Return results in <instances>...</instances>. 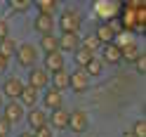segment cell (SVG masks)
<instances>
[{
    "instance_id": "6da1fadb",
    "label": "cell",
    "mask_w": 146,
    "mask_h": 137,
    "mask_svg": "<svg viewBox=\"0 0 146 137\" xmlns=\"http://www.w3.org/2000/svg\"><path fill=\"white\" fill-rule=\"evenodd\" d=\"M59 24L61 33H78L80 35V26H83V17H80L78 10H73V7H66V10H61L59 19L54 21Z\"/></svg>"
},
{
    "instance_id": "7a4b0ae2",
    "label": "cell",
    "mask_w": 146,
    "mask_h": 137,
    "mask_svg": "<svg viewBox=\"0 0 146 137\" xmlns=\"http://www.w3.org/2000/svg\"><path fill=\"white\" fill-rule=\"evenodd\" d=\"M14 59H17V64H19V66L33 69L35 64H38V47H35L33 43H21L19 47H17Z\"/></svg>"
},
{
    "instance_id": "3957f363",
    "label": "cell",
    "mask_w": 146,
    "mask_h": 137,
    "mask_svg": "<svg viewBox=\"0 0 146 137\" xmlns=\"http://www.w3.org/2000/svg\"><path fill=\"white\" fill-rule=\"evenodd\" d=\"M120 35V26L118 21H99L97 31H94V38L99 40V45H108V43H115V38Z\"/></svg>"
},
{
    "instance_id": "277c9868",
    "label": "cell",
    "mask_w": 146,
    "mask_h": 137,
    "mask_svg": "<svg viewBox=\"0 0 146 137\" xmlns=\"http://www.w3.org/2000/svg\"><path fill=\"white\" fill-rule=\"evenodd\" d=\"M90 85H92V78L85 74V69H76L73 74H68V90H73L76 95H85Z\"/></svg>"
},
{
    "instance_id": "5b68a950",
    "label": "cell",
    "mask_w": 146,
    "mask_h": 137,
    "mask_svg": "<svg viewBox=\"0 0 146 137\" xmlns=\"http://www.w3.org/2000/svg\"><path fill=\"white\" fill-rule=\"evenodd\" d=\"M66 130H73L78 135H85L90 130V116H87V111H83V109L68 111V128H66Z\"/></svg>"
},
{
    "instance_id": "8992f818",
    "label": "cell",
    "mask_w": 146,
    "mask_h": 137,
    "mask_svg": "<svg viewBox=\"0 0 146 137\" xmlns=\"http://www.w3.org/2000/svg\"><path fill=\"white\" fill-rule=\"evenodd\" d=\"M26 85L38 90V92H42V90L50 88V74L42 66H33V69H29V80H26Z\"/></svg>"
},
{
    "instance_id": "52a82bcc",
    "label": "cell",
    "mask_w": 146,
    "mask_h": 137,
    "mask_svg": "<svg viewBox=\"0 0 146 137\" xmlns=\"http://www.w3.org/2000/svg\"><path fill=\"white\" fill-rule=\"evenodd\" d=\"M21 90H24V83H21V78H17V76H7L3 80V90H0V95H3V99H7V102H17L21 95Z\"/></svg>"
},
{
    "instance_id": "ba28073f",
    "label": "cell",
    "mask_w": 146,
    "mask_h": 137,
    "mask_svg": "<svg viewBox=\"0 0 146 137\" xmlns=\"http://www.w3.org/2000/svg\"><path fill=\"white\" fill-rule=\"evenodd\" d=\"M99 52H102V57H99V61L108 64V66H118V64H123V54H120V47H118L115 43H108V45H102L99 47Z\"/></svg>"
},
{
    "instance_id": "9c48e42d",
    "label": "cell",
    "mask_w": 146,
    "mask_h": 137,
    "mask_svg": "<svg viewBox=\"0 0 146 137\" xmlns=\"http://www.w3.org/2000/svg\"><path fill=\"white\" fill-rule=\"evenodd\" d=\"M57 47H59V52L64 54H73L78 47H80V35L78 33H61V35H57Z\"/></svg>"
},
{
    "instance_id": "30bf717a",
    "label": "cell",
    "mask_w": 146,
    "mask_h": 137,
    "mask_svg": "<svg viewBox=\"0 0 146 137\" xmlns=\"http://www.w3.org/2000/svg\"><path fill=\"white\" fill-rule=\"evenodd\" d=\"M24 111H26V109H24V106H21L19 102H5V104H3V114H0V116H3L5 121L12 125V123L21 121V118L26 116Z\"/></svg>"
},
{
    "instance_id": "8fae6325",
    "label": "cell",
    "mask_w": 146,
    "mask_h": 137,
    "mask_svg": "<svg viewBox=\"0 0 146 137\" xmlns=\"http://www.w3.org/2000/svg\"><path fill=\"white\" fill-rule=\"evenodd\" d=\"M42 104H45V109H50V111L64 109V95L57 92L54 88H47V90H42Z\"/></svg>"
},
{
    "instance_id": "7c38bea8",
    "label": "cell",
    "mask_w": 146,
    "mask_h": 137,
    "mask_svg": "<svg viewBox=\"0 0 146 137\" xmlns=\"http://www.w3.org/2000/svg\"><path fill=\"white\" fill-rule=\"evenodd\" d=\"M42 69L47 74H57V71L66 69V59H64L61 52H52V54H45V61H42Z\"/></svg>"
},
{
    "instance_id": "4fadbf2b",
    "label": "cell",
    "mask_w": 146,
    "mask_h": 137,
    "mask_svg": "<svg viewBox=\"0 0 146 137\" xmlns=\"http://www.w3.org/2000/svg\"><path fill=\"white\" fill-rule=\"evenodd\" d=\"M47 125L52 130H66L68 128V111L66 109H57V111L47 114Z\"/></svg>"
},
{
    "instance_id": "5bb4252c",
    "label": "cell",
    "mask_w": 146,
    "mask_h": 137,
    "mask_svg": "<svg viewBox=\"0 0 146 137\" xmlns=\"http://www.w3.org/2000/svg\"><path fill=\"white\" fill-rule=\"evenodd\" d=\"M33 29H35V33L40 35H52L54 33V29H57V24H54V19L52 17H45V14H38L33 19Z\"/></svg>"
},
{
    "instance_id": "9a60e30c",
    "label": "cell",
    "mask_w": 146,
    "mask_h": 137,
    "mask_svg": "<svg viewBox=\"0 0 146 137\" xmlns=\"http://www.w3.org/2000/svg\"><path fill=\"white\" fill-rule=\"evenodd\" d=\"M26 123H29L31 130H38V128H45L47 125V111H42V109H31L29 114H26Z\"/></svg>"
},
{
    "instance_id": "2e32d148",
    "label": "cell",
    "mask_w": 146,
    "mask_h": 137,
    "mask_svg": "<svg viewBox=\"0 0 146 137\" xmlns=\"http://www.w3.org/2000/svg\"><path fill=\"white\" fill-rule=\"evenodd\" d=\"M38 97H40L38 90L24 85V90H21V95H19V99H17V102H19L24 109H35V106H38Z\"/></svg>"
},
{
    "instance_id": "e0dca14e",
    "label": "cell",
    "mask_w": 146,
    "mask_h": 137,
    "mask_svg": "<svg viewBox=\"0 0 146 137\" xmlns=\"http://www.w3.org/2000/svg\"><path fill=\"white\" fill-rule=\"evenodd\" d=\"M120 54H123V61H137V59H139L141 57V47H139V45H137L134 40H127L125 45H120Z\"/></svg>"
},
{
    "instance_id": "ac0fdd59",
    "label": "cell",
    "mask_w": 146,
    "mask_h": 137,
    "mask_svg": "<svg viewBox=\"0 0 146 137\" xmlns=\"http://www.w3.org/2000/svg\"><path fill=\"white\" fill-rule=\"evenodd\" d=\"M50 88H54L57 92L68 90V71H57V74H50Z\"/></svg>"
},
{
    "instance_id": "d6986e66",
    "label": "cell",
    "mask_w": 146,
    "mask_h": 137,
    "mask_svg": "<svg viewBox=\"0 0 146 137\" xmlns=\"http://www.w3.org/2000/svg\"><path fill=\"white\" fill-rule=\"evenodd\" d=\"M35 10H38V14H45V17H57L59 12V3H54V0H38L35 3Z\"/></svg>"
},
{
    "instance_id": "ffe728a7",
    "label": "cell",
    "mask_w": 146,
    "mask_h": 137,
    "mask_svg": "<svg viewBox=\"0 0 146 137\" xmlns=\"http://www.w3.org/2000/svg\"><path fill=\"white\" fill-rule=\"evenodd\" d=\"M38 50L42 52V54H52V52H59V47H57V35H42L40 38V43H38Z\"/></svg>"
},
{
    "instance_id": "44dd1931",
    "label": "cell",
    "mask_w": 146,
    "mask_h": 137,
    "mask_svg": "<svg viewBox=\"0 0 146 137\" xmlns=\"http://www.w3.org/2000/svg\"><path fill=\"white\" fill-rule=\"evenodd\" d=\"M17 47H19V45H17L14 38H3L0 40V57H5L7 61H10V57L17 54Z\"/></svg>"
},
{
    "instance_id": "7402d4cb",
    "label": "cell",
    "mask_w": 146,
    "mask_h": 137,
    "mask_svg": "<svg viewBox=\"0 0 146 137\" xmlns=\"http://www.w3.org/2000/svg\"><path fill=\"white\" fill-rule=\"evenodd\" d=\"M94 12H99L102 19H108V21H111V17L115 19V5H113V3H97V5H94Z\"/></svg>"
},
{
    "instance_id": "603a6c76",
    "label": "cell",
    "mask_w": 146,
    "mask_h": 137,
    "mask_svg": "<svg viewBox=\"0 0 146 137\" xmlns=\"http://www.w3.org/2000/svg\"><path fill=\"white\" fill-rule=\"evenodd\" d=\"M85 74H87L90 78H92V76L97 78V76H102V74H104V64L99 61V57H92V59L87 61V66H85Z\"/></svg>"
},
{
    "instance_id": "cb8c5ba5",
    "label": "cell",
    "mask_w": 146,
    "mask_h": 137,
    "mask_svg": "<svg viewBox=\"0 0 146 137\" xmlns=\"http://www.w3.org/2000/svg\"><path fill=\"white\" fill-rule=\"evenodd\" d=\"M92 57H94L92 52H87V50H83V47H78L76 52H73V59H76V64H78L76 69H85V66H87V61L92 59Z\"/></svg>"
},
{
    "instance_id": "d4e9b609",
    "label": "cell",
    "mask_w": 146,
    "mask_h": 137,
    "mask_svg": "<svg viewBox=\"0 0 146 137\" xmlns=\"http://www.w3.org/2000/svg\"><path fill=\"white\" fill-rule=\"evenodd\" d=\"M80 47L94 54V52H97L99 47H102V45H99V40L94 38V33H92V35H85V38H80Z\"/></svg>"
},
{
    "instance_id": "484cf974",
    "label": "cell",
    "mask_w": 146,
    "mask_h": 137,
    "mask_svg": "<svg viewBox=\"0 0 146 137\" xmlns=\"http://www.w3.org/2000/svg\"><path fill=\"white\" fill-rule=\"evenodd\" d=\"M130 132L134 137H146V121L144 118H137V121L132 123V128H130Z\"/></svg>"
},
{
    "instance_id": "4316f807",
    "label": "cell",
    "mask_w": 146,
    "mask_h": 137,
    "mask_svg": "<svg viewBox=\"0 0 146 137\" xmlns=\"http://www.w3.org/2000/svg\"><path fill=\"white\" fill-rule=\"evenodd\" d=\"M31 7H33V3H29V0H12V3H10V10H14V12H29L31 10Z\"/></svg>"
},
{
    "instance_id": "83f0119b",
    "label": "cell",
    "mask_w": 146,
    "mask_h": 137,
    "mask_svg": "<svg viewBox=\"0 0 146 137\" xmlns=\"http://www.w3.org/2000/svg\"><path fill=\"white\" fill-rule=\"evenodd\" d=\"M33 137H54V130L50 125H45V128H38V130H33Z\"/></svg>"
},
{
    "instance_id": "f1b7e54d",
    "label": "cell",
    "mask_w": 146,
    "mask_h": 137,
    "mask_svg": "<svg viewBox=\"0 0 146 137\" xmlns=\"http://www.w3.org/2000/svg\"><path fill=\"white\" fill-rule=\"evenodd\" d=\"M10 130H12V125L7 123L3 116H0V137H7V135H10Z\"/></svg>"
},
{
    "instance_id": "f546056e",
    "label": "cell",
    "mask_w": 146,
    "mask_h": 137,
    "mask_svg": "<svg viewBox=\"0 0 146 137\" xmlns=\"http://www.w3.org/2000/svg\"><path fill=\"white\" fill-rule=\"evenodd\" d=\"M3 38H10V24L5 19H0V40Z\"/></svg>"
},
{
    "instance_id": "4dcf8cb0",
    "label": "cell",
    "mask_w": 146,
    "mask_h": 137,
    "mask_svg": "<svg viewBox=\"0 0 146 137\" xmlns=\"http://www.w3.org/2000/svg\"><path fill=\"white\" fill-rule=\"evenodd\" d=\"M144 66H146V59H144V54H141V57L134 61V69H137V74H144Z\"/></svg>"
},
{
    "instance_id": "1f68e13d",
    "label": "cell",
    "mask_w": 146,
    "mask_h": 137,
    "mask_svg": "<svg viewBox=\"0 0 146 137\" xmlns=\"http://www.w3.org/2000/svg\"><path fill=\"white\" fill-rule=\"evenodd\" d=\"M7 66H10V61H7L5 57H0V76H3V74H7Z\"/></svg>"
},
{
    "instance_id": "d6a6232c",
    "label": "cell",
    "mask_w": 146,
    "mask_h": 137,
    "mask_svg": "<svg viewBox=\"0 0 146 137\" xmlns=\"http://www.w3.org/2000/svg\"><path fill=\"white\" fill-rule=\"evenodd\" d=\"M17 137H33V132H19Z\"/></svg>"
},
{
    "instance_id": "836d02e7",
    "label": "cell",
    "mask_w": 146,
    "mask_h": 137,
    "mask_svg": "<svg viewBox=\"0 0 146 137\" xmlns=\"http://www.w3.org/2000/svg\"><path fill=\"white\" fill-rule=\"evenodd\" d=\"M120 137H134V135H132V132H130V130H125V132H123V135H120Z\"/></svg>"
},
{
    "instance_id": "e575fe53",
    "label": "cell",
    "mask_w": 146,
    "mask_h": 137,
    "mask_svg": "<svg viewBox=\"0 0 146 137\" xmlns=\"http://www.w3.org/2000/svg\"><path fill=\"white\" fill-rule=\"evenodd\" d=\"M3 104H5V99H3V95H0V111H3Z\"/></svg>"
},
{
    "instance_id": "d590c367",
    "label": "cell",
    "mask_w": 146,
    "mask_h": 137,
    "mask_svg": "<svg viewBox=\"0 0 146 137\" xmlns=\"http://www.w3.org/2000/svg\"><path fill=\"white\" fill-rule=\"evenodd\" d=\"M85 137H87V135H85Z\"/></svg>"
}]
</instances>
